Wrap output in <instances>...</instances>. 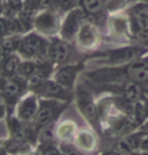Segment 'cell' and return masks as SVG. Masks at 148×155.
Wrapping results in <instances>:
<instances>
[{
	"instance_id": "obj_19",
	"label": "cell",
	"mask_w": 148,
	"mask_h": 155,
	"mask_svg": "<svg viewBox=\"0 0 148 155\" xmlns=\"http://www.w3.org/2000/svg\"><path fill=\"white\" fill-rule=\"evenodd\" d=\"M21 40H22V38H20L19 35H7L0 40V46L5 54H14L18 51Z\"/></svg>"
},
{
	"instance_id": "obj_15",
	"label": "cell",
	"mask_w": 148,
	"mask_h": 155,
	"mask_svg": "<svg viewBox=\"0 0 148 155\" xmlns=\"http://www.w3.org/2000/svg\"><path fill=\"white\" fill-rule=\"evenodd\" d=\"M118 92L119 94H121L122 97L133 103H136L143 98V89L141 88V86L131 81H127L118 87Z\"/></svg>"
},
{
	"instance_id": "obj_36",
	"label": "cell",
	"mask_w": 148,
	"mask_h": 155,
	"mask_svg": "<svg viewBox=\"0 0 148 155\" xmlns=\"http://www.w3.org/2000/svg\"><path fill=\"white\" fill-rule=\"evenodd\" d=\"M3 11H4V10H3V5L1 4V2H0V15L2 14Z\"/></svg>"
},
{
	"instance_id": "obj_20",
	"label": "cell",
	"mask_w": 148,
	"mask_h": 155,
	"mask_svg": "<svg viewBox=\"0 0 148 155\" xmlns=\"http://www.w3.org/2000/svg\"><path fill=\"white\" fill-rule=\"evenodd\" d=\"M38 69V61H30V60H24L21 61L17 71V75L24 78L25 80L28 81L31 78Z\"/></svg>"
},
{
	"instance_id": "obj_11",
	"label": "cell",
	"mask_w": 148,
	"mask_h": 155,
	"mask_svg": "<svg viewBox=\"0 0 148 155\" xmlns=\"http://www.w3.org/2000/svg\"><path fill=\"white\" fill-rule=\"evenodd\" d=\"M69 89L64 88L60 84L57 83L55 81H49L45 80L42 82L38 87H36L35 90V93L44 96L48 98H54V99H60L64 101H70L72 98V95L67 91Z\"/></svg>"
},
{
	"instance_id": "obj_6",
	"label": "cell",
	"mask_w": 148,
	"mask_h": 155,
	"mask_svg": "<svg viewBox=\"0 0 148 155\" xmlns=\"http://www.w3.org/2000/svg\"><path fill=\"white\" fill-rule=\"evenodd\" d=\"M64 107V105L57 101H41L38 107V115L35 117L36 127L44 128L48 126L58 117Z\"/></svg>"
},
{
	"instance_id": "obj_8",
	"label": "cell",
	"mask_w": 148,
	"mask_h": 155,
	"mask_svg": "<svg viewBox=\"0 0 148 155\" xmlns=\"http://www.w3.org/2000/svg\"><path fill=\"white\" fill-rule=\"evenodd\" d=\"M77 100L79 108L84 116L93 124L97 126L99 120V110L94 104L91 94L84 88H79L77 92Z\"/></svg>"
},
{
	"instance_id": "obj_29",
	"label": "cell",
	"mask_w": 148,
	"mask_h": 155,
	"mask_svg": "<svg viewBox=\"0 0 148 155\" xmlns=\"http://www.w3.org/2000/svg\"><path fill=\"white\" fill-rule=\"evenodd\" d=\"M140 148H141V150H143L145 153H148V136L142 139L141 144H140Z\"/></svg>"
},
{
	"instance_id": "obj_30",
	"label": "cell",
	"mask_w": 148,
	"mask_h": 155,
	"mask_svg": "<svg viewBox=\"0 0 148 155\" xmlns=\"http://www.w3.org/2000/svg\"><path fill=\"white\" fill-rule=\"evenodd\" d=\"M141 100H143V102H142V105H143V107H144V110H145L146 117L148 118V98L144 97V96H143V98L141 99Z\"/></svg>"
},
{
	"instance_id": "obj_39",
	"label": "cell",
	"mask_w": 148,
	"mask_h": 155,
	"mask_svg": "<svg viewBox=\"0 0 148 155\" xmlns=\"http://www.w3.org/2000/svg\"><path fill=\"white\" fill-rule=\"evenodd\" d=\"M144 155H148V153H145V154H144Z\"/></svg>"
},
{
	"instance_id": "obj_10",
	"label": "cell",
	"mask_w": 148,
	"mask_h": 155,
	"mask_svg": "<svg viewBox=\"0 0 148 155\" xmlns=\"http://www.w3.org/2000/svg\"><path fill=\"white\" fill-rule=\"evenodd\" d=\"M131 28L134 35L148 29V2L138 3L128 10Z\"/></svg>"
},
{
	"instance_id": "obj_17",
	"label": "cell",
	"mask_w": 148,
	"mask_h": 155,
	"mask_svg": "<svg viewBox=\"0 0 148 155\" xmlns=\"http://www.w3.org/2000/svg\"><path fill=\"white\" fill-rule=\"evenodd\" d=\"M20 58L15 54H5L4 60L2 61L0 76L3 77H13L17 74L18 68L20 64Z\"/></svg>"
},
{
	"instance_id": "obj_7",
	"label": "cell",
	"mask_w": 148,
	"mask_h": 155,
	"mask_svg": "<svg viewBox=\"0 0 148 155\" xmlns=\"http://www.w3.org/2000/svg\"><path fill=\"white\" fill-rule=\"evenodd\" d=\"M125 79L141 84L148 83V60H135L122 67Z\"/></svg>"
},
{
	"instance_id": "obj_3",
	"label": "cell",
	"mask_w": 148,
	"mask_h": 155,
	"mask_svg": "<svg viewBox=\"0 0 148 155\" xmlns=\"http://www.w3.org/2000/svg\"><path fill=\"white\" fill-rule=\"evenodd\" d=\"M87 16L88 15L83 11V9L74 8L70 10L61 27V35L63 39L71 40L75 38Z\"/></svg>"
},
{
	"instance_id": "obj_12",
	"label": "cell",
	"mask_w": 148,
	"mask_h": 155,
	"mask_svg": "<svg viewBox=\"0 0 148 155\" xmlns=\"http://www.w3.org/2000/svg\"><path fill=\"white\" fill-rule=\"evenodd\" d=\"M81 64H69L60 68L54 74V81L66 89H71L81 70Z\"/></svg>"
},
{
	"instance_id": "obj_16",
	"label": "cell",
	"mask_w": 148,
	"mask_h": 155,
	"mask_svg": "<svg viewBox=\"0 0 148 155\" xmlns=\"http://www.w3.org/2000/svg\"><path fill=\"white\" fill-rule=\"evenodd\" d=\"M83 11L89 17L94 19H100L104 15L103 0H79Z\"/></svg>"
},
{
	"instance_id": "obj_38",
	"label": "cell",
	"mask_w": 148,
	"mask_h": 155,
	"mask_svg": "<svg viewBox=\"0 0 148 155\" xmlns=\"http://www.w3.org/2000/svg\"><path fill=\"white\" fill-rule=\"evenodd\" d=\"M141 1H144V2H148V0H141Z\"/></svg>"
},
{
	"instance_id": "obj_33",
	"label": "cell",
	"mask_w": 148,
	"mask_h": 155,
	"mask_svg": "<svg viewBox=\"0 0 148 155\" xmlns=\"http://www.w3.org/2000/svg\"><path fill=\"white\" fill-rule=\"evenodd\" d=\"M4 112H5V110H4V107L2 106V105H0V119L2 118V116L4 115Z\"/></svg>"
},
{
	"instance_id": "obj_18",
	"label": "cell",
	"mask_w": 148,
	"mask_h": 155,
	"mask_svg": "<svg viewBox=\"0 0 148 155\" xmlns=\"http://www.w3.org/2000/svg\"><path fill=\"white\" fill-rule=\"evenodd\" d=\"M142 135L143 132L135 133V134H131L127 136L126 138L122 139L118 142V148L123 152L126 153H132L135 149L140 148L141 141H142Z\"/></svg>"
},
{
	"instance_id": "obj_22",
	"label": "cell",
	"mask_w": 148,
	"mask_h": 155,
	"mask_svg": "<svg viewBox=\"0 0 148 155\" xmlns=\"http://www.w3.org/2000/svg\"><path fill=\"white\" fill-rule=\"evenodd\" d=\"M48 4V0H24V10L36 13L42 6Z\"/></svg>"
},
{
	"instance_id": "obj_23",
	"label": "cell",
	"mask_w": 148,
	"mask_h": 155,
	"mask_svg": "<svg viewBox=\"0 0 148 155\" xmlns=\"http://www.w3.org/2000/svg\"><path fill=\"white\" fill-rule=\"evenodd\" d=\"M5 4L7 11L12 13L13 16H17L15 13L19 14L24 8L23 0H5Z\"/></svg>"
},
{
	"instance_id": "obj_5",
	"label": "cell",
	"mask_w": 148,
	"mask_h": 155,
	"mask_svg": "<svg viewBox=\"0 0 148 155\" xmlns=\"http://www.w3.org/2000/svg\"><path fill=\"white\" fill-rule=\"evenodd\" d=\"M147 51L143 46H126V48L111 51L108 54L103 55V60L110 64H119L125 61H132L140 58Z\"/></svg>"
},
{
	"instance_id": "obj_28",
	"label": "cell",
	"mask_w": 148,
	"mask_h": 155,
	"mask_svg": "<svg viewBox=\"0 0 148 155\" xmlns=\"http://www.w3.org/2000/svg\"><path fill=\"white\" fill-rule=\"evenodd\" d=\"M135 36H136L139 41H142L144 43H148V29L142 30V31H140V32L135 33Z\"/></svg>"
},
{
	"instance_id": "obj_14",
	"label": "cell",
	"mask_w": 148,
	"mask_h": 155,
	"mask_svg": "<svg viewBox=\"0 0 148 155\" xmlns=\"http://www.w3.org/2000/svg\"><path fill=\"white\" fill-rule=\"evenodd\" d=\"M38 101L35 96H29V97L25 98L21 102L18 108V117L20 120L27 122V121L32 120L38 115Z\"/></svg>"
},
{
	"instance_id": "obj_24",
	"label": "cell",
	"mask_w": 148,
	"mask_h": 155,
	"mask_svg": "<svg viewBox=\"0 0 148 155\" xmlns=\"http://www.w3.org/2000/svg\"><path fill=\"white\" fill-rule=\"evenodd\" d=\"M61 151L64 153V155H83L79 151V149L69 143H61Z\"/></svg>"
},
{
	"instance_id": "obj_21",
	"label": "cell",
	"mask_w": 148,
	"mask_h": 155,
	"mask_svg": "<svg viewBox=\"0 0 148 155\" xmlns=\"http://www.w3.org/2000/svg\"><path fill=\"white\" fill-rule=\"evenodd\" d=\"M78 1L79 0H48L49 5H52L54 7L64 11L74 9Z\"/></svg>"
},
{
	"instance_id": "obj_35",
	"label": "cell",
	"mask_w": 148,
	"mask_h": 155,
	"mask_svg": "<svg viewBox=\"0 0 148 155\" xmlns=\"http://www.w3.org/2000/svg\"><path fill=\"white\" fill-rule=\"evenodd\" d=\"M0 155H6V151L4 149H0Z\"/></svg>"
},
{
	"instance_id": "obj_2",
	"label": "cell",
	"mask_w": 148,
	"mask_h": 155,
	"mask_svg": "<svg viewBox=\"0 0 148 155\" xmlns=\"http://www.w3.org/2000/svg\"><path fill=\"white\" fill-rule=\"evenodd\" d=\"M27 86L28 81L17 74L13 77L0 76V92L9 104H14Z\"/></svg>"
},
{
	"instance_id": "obj_13",
	"label": "cell",
	"mask_w": 148,
	"mask_h": 155,
	"mask_svg": "<svg viewBox=\"0 0 148 155\" xmlns=\"http://www.w3.org/2000/svg\"><path fill=\"white\" fill-rule=\"evenodd\" d=\"M98 35L90 22H84L78 32V45L83 48H92L96 45Z\"/></svg>"
},
{
	"instance_id": "obj_37",
	"label": "cell",
	"mask_w": 148,
	"mask_h": 155,
	"mask_svg": "<svg viewBox=\"0 0 148 155\" xmlns=\"http://www.w3.org/2000/svg\"><path fill=\"white\" fill-rule=\"evenodd\" d=\"M3 95L1 94V92H0V105H1V103H2V101H3Z\"/></svg>"
},
{
	"instance_id": "obj_1",
	"label": "cell",
	"mask_w": 148,
	"mask_h": 155,
	"mask_svg": "<svg viewBox=\"0 0 148 155\" xmlns=\"http://www.w3.org/2000/svg\"><path fill=\"white\" fill-rule=\"evenodd\" d=\"M49 42L41 35L31 32L23 36L18 48V54L24 60L41 61L48 58Z\"/></svg>"
},
{
	"instance_id": "obj_31",
	"label": "cell",
	"mask_w": 148,
	"mask_h": 155,
	"mask_svg": "<svg viewBox=\"0 0 148 155\" xmlns=\"http://www.w3.org/2000/svg\"><path fill=\"white\" fill-rule=\"evenodd\" d=\"M101 155H123L122 153L118 152V151H115V150H110V151H106V152L102 153Z\"/></svg>"
},
{
	"instance_id": "obj_27",
	"label": "cell",
	"mask_w": 148,
	"mask_h": 155,
	"mask_svg": "<svg viewBox=\"0 0 148 155\" xmlns=\"http://www.w3.org/2000/svg\"><path fill=\"white\" fill-rule=\"evenodd\" d=\"M42 155H64V153L61 152V151L58 150L57 147L51 146V145H49V146H48L44 150V153H42Z\"/></svg>"
},
{
	"instance_id": "obj_25",
	"label": "cell",
	"mask_w": 148,
	"mask_h": 155,
	"mask_svg": "<svg viewBox=\"0 0 148 155\" xmlns=\"http://www.w3.org/2000/svg\"><path fill=\"white\" fill-rule=\"evenodd\" d=\"M8 35V21L7 18L0 16V40Z\"/></svg>"
},
{
	"instance_id": "obj_4",
	"label": "cell",
	"mask_w": 148,
	"mask_h": 155,
	"mask_svg": "<svg viewBox=\"0 0 148 155\" xmlns=\"http://www.w3.org/2000/svg\"><path fill=\"white\" fill-rule=\"evenodd\" d=\"M35 27L42 35H54L60 29V17L54 9H44L35 15Z\"/></svg>"
},
{
	"instance_id": "obj_26",
	"label": "cell",
	"mask_w": 148,
	"mask_h": 155,
	"mask_svg": "<svg viewBox=\"0 0 148 155\" xmlns=\"http://www.w3.org/2000/svg\"><path fill=\"white\" fill-rule=\"evenodd\" d=\"M44 130H42L41 134V139L42 142H48L52 139V131L51 128H48V126L44 127Z\"/></svg>"
},
{
	"instance_id": "obj_34",
	"label": "cell",
	"mask_w": 148,
	"mask_h": 155,
	"mask_svg": "<svg viewBox=\"0 0 148 155\" xmlns=\"http://www.w3.org/2000/svg\"><path fill=\"white\" fill-rule=\"evenodd\" d=\"M143 96H144V97L148 98V88H147V89H144V90H143Z\"/></svg>"
},
{
	"instance_id": "obj_32",
	"label": "cell",
	"mask_w": 148,
	"mask_h": 155,
	"mask_svg": "<svg viewBox=\"0 0 148 155\" xmlns=\"http://www.w3.org/2000/svg\"><path fill=\"white\" fill-rule=\"evenodd\" d=\"M140 130H141V132H148V121L146 123H144V124H142L141 125V127H140Z\"/></svg>"
},
{
	"instance_id": "obj_9",
	"label": "cell",
	"mask_w": 148,
	"mask_h": 155,
	"mask_svg": "<svg viewBox=\"0 0 148 155\" xmlns=\"http://www.w3.org/2000/svg\"><path fill=\"white\" fill-rule=\"evenodd\" d=\"M72 48L67 45L66 40L54 38L49 42L48 51V60L52 64L67 63L72 57Z\"/></svg>"
}]
</instances>
